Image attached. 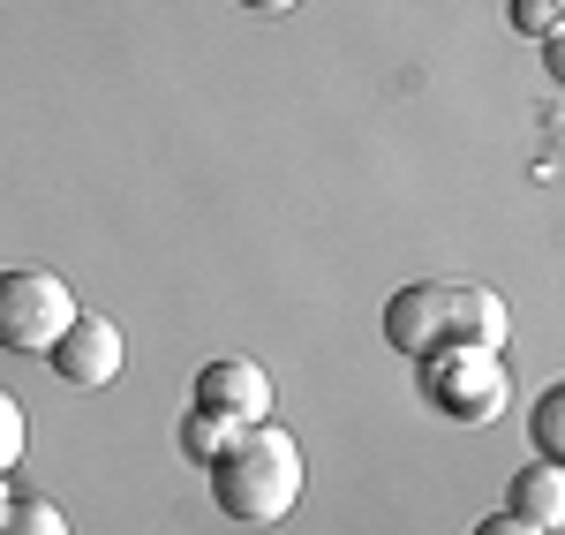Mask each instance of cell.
Wrapping results in <instances>:
<instances>
[{
  "label": "cell",
  "instance_id": "1",
  "mask_svg": "<svg viewBox=\"0 0 565 535\" xmlns=\"http://www.w3.org/2000/svg\"><path fill=\"white\" fill-rule=\"evenodd\" d=\"M302 497V446L264 415V422H242L226 446L212 452V505L234 521V528H271L287 521Z\"/></svg>",
  "mask_w": 565,
  "mask_h": 535
},
{
  "label": "cell",
  "instance_id": "2",
  "mask_svg": "<svg viewBox=\"0 0 565 535\" xmlns=\"http://www.w3.org/2000/svg\"><path fill=\"white\" fill-rule=\"evenodd\" d=\"M385 340L415 362L430 355V347H452V340H468V347H505V340H513V317H505V302H498L490 287L415 279V287H399L385 302Z\"/></svg>",
  "mask_w": 565,
  "mask_h": 535
},
{
  "label": "cell",
  "instance_id": "3",
  "mask_svg": "<svg viewBox=\"0 0 565 535\" xmlns=\"http://www.w3.org/2000/svg\"><path fill=\"white\" fill-rule=\"evenodd\" d=\"M423 400H430L437 415H452V422H498L505 400H513L505 355H498V347H468V340L430 347V355H423Z\"/></svg>",
  "mask_w": 565,
  "mask_h": 535
},
{
  "label": "cell",
  "instance_id": "4",
  "mask_svg": "<svg viewBox=\"0 0 565 535\" xmlns=\"http://www.w3.org/2000/svg\"><path fill=\"white\" fill-rule=\"evenodd\" d=\"M76 317V295L68 279L45 265H8L0 271V347L8 355H45Z\"/></svg>",
  "mask_w": 565,
  "mask_h": 535
},
{
  "label": "cell",
  "instance_id": "5",
  "mask_svg": "<svg viewBox=\"0 0 565 535\" xmlns=\"http://www.w3.org/2000/svg\"><path fill=\"white\" fill-rule=\"evenodd\" d=\"M45 355H53V370H61L76 393H98V385H114V377H121L129 340H121V324H114V317L76 310V317H68V332H61Z\"/></svg>",
  "mask_w": 565,
  "mask_h": 535
},
{
  "label": "cell",
  "instance_id": "6",
  "mask_svg": "<svg viewBox=\"0 0 565 535\" xmlns=\"http://www.w3.org/2000/svg\"><path fill=\"white\" fill-rule=\"evenodd\" d=\"M189 393H196V407H212L226 422H264L271 415V377L257 362H204Z\"/></svg>",
  "mask_w": 565,
  "mask_h": 535
},
{
  "label": "cell",
  "instance_id": "7",
  "mask_svg": "<svg viewBox=\"0 0 565 535\" xmlns=\"http://www.w3.org/2000/svg\"><path fill=\"white\" fill-rule=\"evenodd\" d=\"M505 513L513 521H527V528H558L565 521V468L558 460H527L521 475H513V491H505Z\"/></svg>",
  "mask_w": 565,
  "mask_h": 535
},
{
  "label": "cell",
  "instance_id": "8",
  "mask_svg": "<svg viewBox=\"0 0 565 535\" xmlns=\"http://www.w3.org/2000/svg\"><path fill=\"white\" fill-rule=\"evenodd\" d=\"M0 535H68V513L53 497H8L0 505Z\"/></svg>",
  "mask_w": 565,
  "mask_h": 535
},
{
  "label": "cell",
  "instance_id": "9",
  "mask_svg": "<svg viewBox=\"0 0 565 535\" xmlns=\"http://www.w3.org/2000/svg\"><path fill=\"white\" fill-rule=\"evenodd\" d=\"M234 430H242V422H226V415H212V407H196V415L181 422V452H189V460H212Z\"/></svg>",
  "mask_w": 565,
  "mask_h": 535
},
{
  "label": "cell",
  "instance_id": "10",
  "mask_svg": "<svg viewBox=\"0 0 565 535\" xmlns=\"http://www.w3.org/2000/svg\"><path fill=\"white\" fill-rule=\"evenodd\" d=\"M23 452H31V415H23L15 393H0V475L23 468Z\"/></svg>",
  "mask_w": 565,
  "mask_h": 535
},
{
  "label": "cell",
  "instance_id": "11",
  "mask_svg": "<svg viewBox=\"0 0 565 535\" xmlns=\"http://www.w3.org/2000/svg\"><path fill=\"white\" fill-rule=\"evenodd\" d=\"M565 452V385H551L535 400V460H558Z\"/></svg>",
  "mask_w": 565,
  "mask_h": 535
},
{
  "label": "cell",
  "instance_id": "12",
  "mask_svg": "<svg viewBox=\"0 0 565 535\" xmlns=\"http://www.w3.org/2000/svg\"><path fill=\"white\" fill-rule=\"evenodd\" d=\"M513 31L551 39V31H558V0H513Z\"/></svg>",
  "mask_w": 565,
  "mask_h": 535
},
{
  "label": "cell",
  "instance_id": "13",
  "mask_svg": "<svg viewBox=\"0 0 565 535\" xmlns=\"http://www.w3.org/2000/svg\"><path fill=\"white\" fill-rule=\"evenodd\" d=\"M476 535H543V528H527V521H513V513H490Z\"/></svg>",
  "mask_w": 565,
  "mask_h": 535
},
{
  "label": "cell",
  "instance_id": "14",
  "mask_svg": "<svg viewBox=\"0 0 565 535\" xmlns=\"http://www.w3.org/2000/svg\"><path fill=\"white\" fill-rule=\"evenodd\" d=\"M242 8H257V15H287V8H302V0H242Z\"/></svg>",
  "mask_w": 565,
  "mask_h": 535
}]
</instances>
